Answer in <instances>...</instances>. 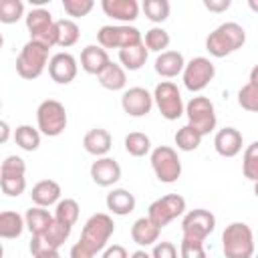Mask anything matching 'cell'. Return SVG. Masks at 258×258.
<instances>
[{"label": "cell", "instance_id": "6da1fadb", "mask_svg": "<svg viewBox=\"0 0 258 258\" xmlns=\"http://www.w3.org/2000/svg\"><path fill=\"white\" fill-rule=\"evenodd\" d=\"M244 42H246V30L242 28V24L230 20V22L216 26L208 34L206 50L216 58H224V56L236 52L238 48H242Z\"/></svg>", "mask_w": 258, "mask_h": 258}, {"label": "cell", "instance_id": "7a4b0ae2", "mask_svg": "<svg viewBox=\"0 0 258 258\" xmlns=\"http://www.w3.org/2000/svg\"><path fill=\"white\" fill-rule=\"evenodd\" d=\"M222 252L226 258H254V234L248 224L232 222L222 234Z\"/></svg>", "mask_w": 258, "mask_h": 258}, {"label": "cell", "instance_id": "3957f363", "mask_svg": "<svg viewBox=\"0 0 258 258\" xmlns=\"http://www.w3.org/2000/svg\"><path fill=\"white\" fill-rule=\"evenodd\" d=\"M113 232H115V224H113V218L109 214H103V212L93 214L85 222L79 242H83L93 254H97V252L107 248V242L111 240Z\"/></svg>", "mask_w": 258, "mask_h": 258}, {"label": "cell", "instance_id": "277c9868", "mask_svg": "<svg viewBox=\"0 0 258 258\" xmlns=\"http://www.w3.org/2000/svg\"><path fill=\"white\" fill-rule=\"evenodd\" d=\"M48 50L50 48H46L34 40H28L16 56V73L26 81L38 79L42 75V71L48 67V60H50Z\"/></svg>", "mask_w": 258, "mask_h": 258}, {"label": "cell", "instance_id": "5b68a950", "mask_svg": "<svg viewBox=\"0 0 258 258\" xmlns=\"http://www.w3.org/2000/svg\"><path fill=\"white\" fill-rule=\"evenodd\" d=\"M26 28L30 32V40L52 48L58 46V28L56 20H52V14L44 8H32L26 14Z\"/></svg>", "mask_w": 258, "mask_h": 258}, {"label": "cell", "instance_id": "8992f818", "mask_svg": "<svg viewBox=\"0 0 258 258\" xmlns=\"http://www.w3.org/2000/svg\"><path fill=\"white\" fill-rule=\"evenodd\" d=\"M67 109L56 99H46L36 109V125L38 131L46 137H58L67 129Z\"/></svg>", "mask_w": 258, "mask_h": 258}, {"label": "cell", "instance_id": "52a82bcc", "mask_svg": "<svg viewBox=\"0 0 258 258\" xmlns=\"http://www.w3.org/2000/svg\"><path fill=\"white\" fill-rule=\"evenodd\" d=\"M185 115H187V125L194 127L202 137L210 135L216 129L218 117L214 103L208 97H191L185 105Z\"/></svg>", "mask_w": 258, "mask_h": 258}, {"label": "cell", "instance_id": "ba28073f", "mask_svg": "<svg viewBox=\"0 0 258 258\" xmlns=\"http://www.w3.org/2000/svg\"><path fill=\"white\" fill-rule=\"evenodd\" d=\"M151 167L155 177L161 183H173L179 179L181 175V159L177 155V151L169 145H159L155 149H151Z\"/></svg>", "mask_w": 258, "mask_h": 258}, {"label": "cell", "instance_id": "9c48e42d", "mask_svg": "<svg viewBox=\"0 0 258 258\" xmlns=\"http://www.w3.org/2000/svg\"><path fill=\"white\" fill-rule=\"evenodd\" d=\"M97 42L105 50L107 48H119L121 50V48H127V46L143 42V38H141V32L135 26H129V24H105L97 32Z\"/></svg>", "mask_w": 258, "mask_h": 258}, {"label": "cell", "instance_id": "30bf717a", "mask_svg": "<svg viewBox=\"0 0 258 258\" xmlns=\"http://www.w3.org/2000/svg\"><path fill=\"white\" fill-rule=\"evenodd\" d=\"M153 103L157 105L159 113L167 121H175L185 113V105L181 101V93L175 83L161 81L153 91Z\"/></svg>", "mask_w": 258, "mask_h": 258}, {"label": "cell", "instance_id": "8fae6325", "mask_svg": "<svg viewBox=\"0 0 258 258\" xmlns=\"http://www.w3.org/2000/svg\"><path fill=\"white\" fill-rule=\"evenodd\" d=\"M181 75H183V87L191 93H200L214 81L216 67L206 56H194L189 62H185Z\"/></svg>", "mask_w": 258, "mask_h": 258}, {"label": "cell", "instance_id": "7c38bea8", "mask_svg": "<svg viewBox=\"0 0 258 258\" xmlns=\"http://www.w3.org/2000/svg\"><path fill=\"white\" fill-rule=\"evenodd\" d=\"M185 212V198L179 194H167L155 202L149 204L147 208V216L163 230L169 222H173L175 218H179Z\"/></svg>", "mask_w": 258, "mask_h": 258}, {"label": "cell", "instance_id": "4fadbf2b", "mask_svg": "<svg viewBox=\"0 0 258 258\" xmlns=\"http://www.w3.org/2000/svg\"><path fill=\"white\" fill-rule=\"evenodd\" d=\"M214 228H216V216L204 208L189 210L181 220V234L183 238H189V240L204 242L214 232Z\"/></svg>", "mask_w": 258, "mask_h": 258}, {"label": "cell", "instance_id": "5bb4252c", "mask_svg": "<svg viewBox=\"0 0 258 258\" xmlns=\"http://www.w3.org/2000/svg\"><path fill=\"white\" fill-rule=\"evenodd\" d=\"M71 226L58 222V220H52V224L48 226V230L42 234V236H32L30 238V244H28V250L32 256L40 254L42 250H58L71 236Z\"/></svg>", "mask_w": 258, "mask_h": 258}, {"label": "cell", "instance_id": "9a60e30c", "mask_svg": "<svg viewBox=\"0 0 258 258\" xmlns=\"http://www.w3.org/2000/svg\"><path fill=\"white\" fill-rule=\"evenodd\" d=\"M121 107L131 117H143L153 107V95L143 87H129L121 97Z\"/></svg>", "mask_w": 258, "mask_h": 258}, {"label": "cell", "instance_id": "2e32d148", "mask_svg": "<svg viewBox=\"0 0 258 258\" xmlns=\"http://www.w3.org/2000/svg\"><path fill=\"white\" fill-rule=\"evenodd\" d=\"M77 71H79V64L71 52H56L48 60V75L58 85H69L71 81H75Z\"/></svg>", "mask_w": 258, "mask_h": 258}, {"label": "cell", "instance_id": "e0dca14e", "mask_svg": "<svg viewBox=\"0 0 258 258\" xmlns=\"http://www.w3.org/2000/svg\"><path fill=\"white\" fill-rule=\"evenodd\" d=\"M91 179L101 187L115 185L121 179V165L113 157H97L91 163Z\"/></svg>", "mask_w": 258, "mask_h": 258}, {"label": "cell", "instance_id": "ac0fdd59", "mask_svg": "<svg viewBox=\"0 0 258 258\" xmlns=\"http://www.w3.org/2000/svg\"><path fill=\"white\" fill-rule=\"evenodd\" d=\"M242 133L236 127H224L214 135V149L222 157H236L242 151Z\"/></svg>", "mask_w": 258, "mask_h": 258}, {"label": "cell", "instance_id": "d6986e66", "mask_svg": "<svg viewBox=\"0 0 258 258\" xmlns=\"http://www.w3.org/2000/svg\"><path fill=\"white\" fill-rule=\"evenodd\" d=\"M101 8L107 16H111L113 20L125 22V24L137 20V16H139L137 0H103Z\"/></svg>", "mask_w": 258, "mask_h": 258}, {"label": "cell", "instance_id": "ffe728a7", "mask_svg": "<svg viewBox=\"0 0 258 258\" xmlns=\"http://www.w3.org/2000/svg\"><path fill=\"white\" fill-rule=\"evenodd\" d=\"M83 147L87 153L95 155V157H107V153L113 147V137L107 129L103 127H95L91 131L85 133L83 137Z\"/></svg>", "mask_w": 258, "mask_h": 258}, {"label": "cell", "instance_id": "44dd1931", "mask_svg": "<svg viewBox=\"0 0 258 258\" xmlns=\"http://www.w3.org/2000/svg\"><path fill=\"white\" fill-rule=\"evenodd\" d=\"M159 234H161V228L149 218V216H143L139 220L133 222L131 226V240L137 244V246H155L157 240H159Z\"/></svg>", "mask_w": 258, "mask_h": 258}, {"label": "cell", "instance_id": "7402d4cb", "mask_svg": "<svg viewBox=\"0 0 258 258\" xmlns=\"http://www.w3.org/2000/svg\"><path fill=\"white\" fill-rule=\"evenodd\" d=\"M109 62H111V58H109L107 50L103 46H99V44H89L81 52V69L85 73H89V75H97L99 77Z\"/></svg>", "mask_w": 258, "mask_h": 258}, {"label": "cell", "instance_id": "603a6c76", "mask_svg": "<svg viewBox=\"0 0 258 258\" xmlns=\"http://www.w3.org/2000/svg\"><path fill=\"white\" fill-rule=\"evenodd\" d=\"M30 200L34 206L48 208L60 202V185L54 179H40L30 189Z\"/></svg>", "mask_w": 258, "mask_h": 258}, {"label": "cell", "instance_id": "cb8c5ba5", "mask_svg": "<svg viewBox=\"0 0 258 258\" xmlns=\"http://www.w3.org/2000/svg\"><path fill=\"white\" fill-rule=\"evenodd\" d=\"M183 69H185V60L179 50H165L155 58V73L163 79H173L179 73H183Z\"/></svg>", "mask_w": 258, "mask_h": 258}, {"label": "cell", "instance_id": "d4e9b609", "mask_svg": "<svg viewBox=\"0 0 258 258\" xmlns=\"http://www.w3.org/2000/svg\"><path fill=\"white\" fill-rule=\"evenodd\" d=\"M105 204H107V210L115 216H129L133 210H135V196L129 191V189H123V187H117V189H111L105 198Z\"/></svg>", "mask_w": 258, "mask_h": 258}, {"label": "cell", "instance_id": "484cf974", "mask_svg": "<svg viewBox=\"0 0 258 258\" xmlns=\"http://www.w3.org/2000/svg\"><path fill=\"white\" fill-rule=\"evenodd\" d=\"M24 220H26V230H28L32 236H42V234L48 230V226L52 224L54 216H50L48 210H44V208H40V206H32V208L26 210Z\"/></svg>", "mask_w": 258, "mask_h": 258}, {"label": "cell", "instance_id": "4316f807", "mask_svg": "<svg viewBox=\"0 0 258 258\" xmlns=\"http://www.w3.org/2000/svg\"><path fill=\"white\" fill-rule=\"evenodd\" d=\"M24 228H26V220L18 212L4 210L0 214V238H4V240L18 238V236H22Z\"/></svg>", "mask_w": 258, "mask_h": 258}, {"label": "cell", "instance_id": "83f0119b", "mask_svg": "<svg viewBox=\"0 0 258 258\" xmlns=\"http://www.w3.org/2000/svg\"><path fill=\"white\" fill-rule=\"evenodd\" d=\"M147 54H149V50H147L145 42H139V44L121 48L119 50V62L127 71H139L147 62Z\"/></svg>", "mask_w": 258, "mask_h": 258}, {"label": "cell", "instance_id": "f1b7e54d", "mask_svg": "<svg viewBox=\"0 0 258 258\" xmlns=\"http://www.w3.org/2000/svg\"><path fill=\"white\" fill-rule=\"evenodd\" d=\"M97 79H99V85H101L103 89H107V91H121V89H125V85H127L125 69H123L121 64H117V62H113V60L105 67V71H103Z\"/></svg>", "mask_w": 258, "mask_h": 258}, {"label": "cell", "instance_id": "f546056e", "mask_svg": "<svg viewBox=\"0 0 258 258\" xmlns=\"http://www.w3.org/2000/svg\"><path fill=\"white\" fill-rule=\"evenodd\" d=\"M40 135L42 133L32 125H18L14 129V141L24 151H36L40 147Z\"/></svg>", "mask_w": 258, "mask_h": 258}, {"label": "cell", "instance_id": "4dcf8cb0", "mask_svg": "<svg viewBox=\"0 0 258 258\" xmlns=\"http://www.w3.org/2000/svg\"><path fill=\"white\" fill-rule=\"evenodd\" d=\"M56 28H58V46L69 48V46L77 44V40L81 36V30H79V24L73 18L56 20Z\"/></svg>", "mask_w": 258, "mask_h": 258}, {"label": "cell", "instance_id": "1f68e13d", "mask_svg": "<svg viewBox=\"0 0 258 258\" xmlns=\"http://www.w3.org/2000/svg\"><path fill=\"white\" fill-rule=\"evenodd\" d=\"M79 212H81V208H79L77 200L64 198L54 208V220H58V222H62V224H67V226L73 228L77 224V220H79Z\"/></svg>", "mask_w": 258, "mask_h": 258}, {"label": "cell", "instance_id": "d6a6232c", "mask_svg": "<svg viewBox=\"0 0 258 258\" xmlns=\"http://www.w3.org/2000/svg\"><path fill=\"white\" fill-rule=\"evenodd\" d=\"M125 149L133 157H143L151 151V139L141 131H133L125 137Z\"/></svg>", "mask_w": 258, "mask_h": 258}, {"label": "cell", "instance_id": "836d02e7", "mask_svg": "<svg viewBox=\"0 0 258 258\" xmlns=\"http://www.w3.org/2000/svg\"><path fill=\"white\" fill-rule=\"evenodd\" d=\"M169 32L165 30V28H161V26H153V28H149L147 32H145V38H143V42H145V46H147V50H153V52H165V48L169 46Z\"/></svg>", "mask_w": 258, "mask_h": 258}, {"label": "cell", "instance_id": "e575fe53", "mask_svg": "<svg viewBox=\"0 0 258 258\" xmlns=\"http://www.w3.org/2000/svg\"><path fill=\"white\" fill-rule=\"evenodd\" d=\"M202 139H204V137H202L194 127H189V125H183L181 129H177V133H175V137H173L177 149H181V151H196V149L200 147Z\"/></svg>", "mask_w": 258, "mask_h": 258}, {"label": "cell", "instance_id": "d590c367", "mask_svg": "<svg viewBox=\"0 0 258 258\" xmlns=\"http://www.w3.org/2000/svg\"><path fill=\"white\" fill-rule=\"evenodd\" d=\"M242 173H244V177L250 179V181H256V179H258V141H252V143L244 149Z\"/></svg>", "mask_w": 258, "mask_h": 258}, {"label": "cell", "instance_id": "8d00e7d4", "mask_svg": "<svg viewBox=\"0 0 258 258\" xmlns=\"http://www.w3.org/2000/svg\"><path fill=\"white\" fill-rule=\"evenodd\" d=\"M143 12L151 22H163L169 16V2L167 0H143Z\"/></svg>", "mask_w": 258, "mask_h": 258}, {"label": "cell", "instance_id": "74e56055", "mask_svg": "<svg viewBox=\"0 0 258 258\" xmlns=\"http://www.w3.org/2000/svg\"><path fill=\"white\" fill-rule=\"evenodd\" d=\"M24 4L22 0H0V22L2 24H14L22 18Z\"/></svg>", "mask_w": 258, "mask_h": 258}, {"label": "cell", "instance_id": "f35d334b", "mask_svg": "<svg viewBox=\"0 0 258 258\" xmlns=\"http://www.w3.org/2000/svg\"><path fill=\"white\" fill-rule=\"evenodd\" d=\"M26 161L18 155H8L0 165V177H24Z\"/></svg>", "mask_w": 258, "mask_h": 258}, {"label": "cell", "instance_id": "ab89813d", "mask_svg": "<svg viewBox=\"0 0 258 258\" xmlns=\"http://www.w3.org/2000/svg\"><path fill=\"white\" fill-rule=\"evenodd\" d=\"M238 105L246 111L258 113V85L246 83L240 91H238Z\"/></svg>", "mask_w": 258, "mask_h": 258}, {"label": "cell", "instance_id": "60d3db41", "mask_svg": "<svg viewBox=\"0 0 258 258\" xmlns=\"http://www.w3.org/2000/svg\"><path fill=\"white\" fill-rule=\"evenodd\" d=\"M93 0H62V10L73 18H83L93 10Z\"/></svg>", "mask_w": 258, "mask_h": 258}, {"label": "cell", "instance_id": "b9f144b4", "mask_svg": "<svg viewBox=\"0 0 258 258\" xmlns=\"http://www.w3.org/2000/svg\"><path fill=\"white\" fill-rule=\"evenodd\" d=\"M179 258H208V256H206L204 242L189 240V238H181V244H179Z\"/></svg>", "mask_w": 258, "mask_h": 258}, {"label": "cell", "instance_id": "7bdbcfd3", "mask_svg": "<svg viewBox=\"0 0 258 258\" xmlns=\"http://www.w3.org/2000/svg\"><path fill=\"white\" fill-rule=\"evenodd\" d=\"M0 189L8 198H18L26 189V177H0Z\"/></svg>", "mask_w": 258, "mask_h": 258}, {"label": "cell", "instance_id": "ee69618b", "mask_svg": "<svg viewBox=\"0 0 258 258\" xmlns=\"http://www.w3.org/2000/svg\"><path fill=\"white\" fill-rule=\"evenodd\" d=\"M151 258H179V256H177V248H175V244L163 240V242H157V244L153 246Z\"/></svg>", "mask_w": 258, "mask_h": 258}, {"label": "cell", "instance_id": "f6af8a7d", "mask_svg": "<svg viewBox=\"0 0 258 258\" xmlns=\"http://www.w3.org/2000/svg\"><path fill=\"white\" fill-rule=\"evenodd\" d=\"M103 258H129V254H127L125 246L113 244V246H107V248L103 250Z\"/></svg>", "mask_w": 258, "mask_h": 258}, {"label": "cell", "instance_id": "bcb514c9", "mask_svg": "<svg viewBox=\"0 0 258 258\" xmlns=\"http://www.w3.org/2000/svg\"><path fill=\"white\" fill-rule=\"evenodd\" d=\"M204 6L210 10V12H226L230 6H232V2L230 0H204Z\"/></svg>", "mask_w": 258, "mask_h": 258}, {"label": "cell", "instance_id": "7dc6e473", "mask_svg": "<svg viewBox=\"0 0 258 258\" xmlns=\"http://www.w3.org/2000/svg\"><path fill=\"white\" fill-rule=\"evenodd\" d=\"M71 258H95V254L83 242H75L71 248Z\"/></svg>", "mask_w": 258, "mask_h": 258}, {"label": "cell", "instance_id": "c3c4849f", "mask_svg": "<svg viewBox=\"0 0 258 258\" xmlns=\"http://www.w3.org/2000/svg\"><path fill=\"white\" fill-rule=\"evenodd\" d=\"M32 258H60V254H58V250H42L40 254H36V256H32Z\"/></svg>", "mask_w": 258, "mask_h": 258}, {"label": "cell", "instance_id": "681fc988", "mask_svg": "<svg viewBox=\"0 0 258 258\" xmlns=\"http://www.w3.org/2000/svg\"><path fill=\"white\" fill-rule=\"evenodd\" d=\"M0 127H2L0 143H6V141H8V135H10V127H8V123H6V121H2V123H0Z\"/></svg>", "mask_w": 258, "mask_h": 258}, {"label": "cell", "instance_id": "f907efd6", "mask_svg": "<svg viewBox=\"0 0 258 258\" xmlns=\"http://www.w3.org/2000/svg\"><path fill=\"white\" fill-rule=\"evenodd\" d=\"M248 83L258 85V64H254V67H252V71H250V81H248Z\"/></svg>", "mask_w": 258, "mask_h": 258}, {"label": "cell", "instance_id": "816d5d0a", "mask_svg": "<svg viewBox=\"0 0 258 258\" xmlns=\"http://www.w3.org/2000/svg\"><path fill=\"white\" fill-rule=\"evenodd\" d=\"M129 258H151V254H147L145 250H135V252H133Z\"/></svg>", "mask_w": 258, "mask_h": 258}, {"label": "cell", "instance_id": "f5cc1de1", "mask_svg": "<svg viewBox=\"0 0 258 258\" xmlns=\"http://www.w3.org/2000/svg\"><path fill=\"white\" fill-rule=\"evenodd\" d=\"M248 6L252 12H258V0H248Z\"/></svg>", "mask_w": 258, "mask_h": 258}, {"label": "cell", "instance_id": "db71d44e", "mask_svg": "<svg viewBox=\"0 0 258 258\" xmlns=\"http://www.w3.org/2000/svg\"><path fill=\"white\" fill-rule=\"evenodd\" d=\"M254 196H256V198H258V179H256V181H254Z\"/></svg>", "mask_w": 258, "mask_h": 258}, {"label": "cell", "instance_id": "11a10c76", "mask_svg": "<svg viewBox=\"0 0 258 258\" xmlns=\"http://www.w3.org/2000/svg\"><path fill=\"white\" fill-rule=\"evenodd\" d=\"M254 258H258V254H256V256H254Z\"/></svg>", "mask_w": 258, "mask_h": 258}]
</instances>
